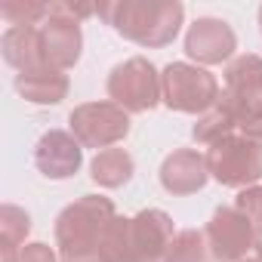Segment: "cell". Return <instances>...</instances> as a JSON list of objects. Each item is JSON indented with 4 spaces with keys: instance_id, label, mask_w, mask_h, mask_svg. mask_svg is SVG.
<instances>
[{
    "instance_id": "21",
    "label": "cell",
    "mask_w": 262,
    "mask_h": 262,
    "mask_svg": "<svg viewBox=\"0 0 262 262\" xmlns=\"http://www.w3.org/2000/svg\"><path fill=\"white\" fill-rule=\"evenodd\" d=\"M13 262H59V253H56L50 244L34 241V244H25V247L16 253Z\"/></svg>"
},
{
    "instance_id": "22",
    "label": "cell",
    "mask_w": 262,
    "mask_h": 262,
    "mask_svg": "<svg viewBox=\"0 0 262 262\" xmlns=\"http://www.w3.org/2000/svg\"><path fill=\"white\" fill-rule=\"evenodd\" d=\"M256 259L262 262V231H259V237H256Z\"/></svg>"
},
{
    "instance_id": "19",
    "label": "cell",
    "mask_w": 262,
    "mask_h": 262,
    "mask_svg": "<svg viewBox=\"0 0 262 262\" xmlns=\"http://www.w3.org/2000/svg\"><path fill=\"white\" fill-rule=\"evenodd\" d=\"M228 133H237L234 129V123H231V117L222 111V108H210L207 114H201L198 117V123L191 126V139L198 142V145H213V142H219V139H225Z\"/></svg>"
},
{
    "instance_id": "8",
    "label": "cell",
    "mask_w": 262,
    "mask_h": 262,
    "mask_svg": "<svg viewBox=\"0 0 262 262\" xmlns=\"http://www.w3.org/2000/svg\"><path fill=\"white\" fill-rule=\"evenodd\" d=\"M204 237H207V250L213 262H241L247 259L250 250H256L259 228L237 207H219L210 216Z\"/></svg>"
},
{
    "instance_id": "4",
    "label": "cell",
    "mask_w": 262,
    "mask_h": 262,
    "mask_svg": "<svg viewBox=\"0 0 262 262\" xmlns=\"http://www.w3.org/2000/svg\"><path fill=\"white\" fill-rule=\"evenodd\" d=\"M207 170L225 188H250L262 179V139L228 133L207 148Z\"/></svg>"
},
{
    "instance_id": "7",
    "label": "cell",
    "mask_w": 262,
    "mask_h": 262,
    "mask_svg": "<svg viewBox=\"0 0 262 262\" xmlns=\"http://www.w3.org/2000/svg\"><path fill=\"white\" fill-rule=\"evenodd\" d=\"M68 133L83 145V148H114L129 136V114L108 102H83L68 114Z\"/></svg>"
},
{
    "instance_id": "12",
    "label": "cell",
    "mask_w": 262,
    "mask_h": 262,
    "mask_svg": "<svg viewBox=\"0 0 262 262\" xmlns=\"http://www.w3.org/2000/svg\"><path fill=\"white\" fill-rule=\"evenodd\" d=\"M161 185L167 194L173 198H185L201 191L210 182V170H207V158L198 148H176L164 158L161 164Z\"/></svg>"
},
{
    "instance_id": "17",
    "label": "cell",
    "mask_w": 262,
    "mask_h": 262,
    "mask_svg": "<svg viewBox=\"0 0 262 262\" xmlns=\"http://www.w3.org/2000/svg\"><path fill=\"white\" fill-rule=\"evenodd\" d=\"M99 259L102 262H133V247H129V219L126 216H114L105 231H102V244H99Z\"/></svg>"
},
{
    "instance_id": "2",
    "label": "cell",
    "mask_w": 262,
    "mask_h": 262,
    "mask_svg": "<svg viewBox=\"0 0 262 262\" xmlns=\"http://www.w3.org/2000/svg\"><path fill=\"white\" fill-rule=\"evenodd\" d=\"M117 216L111 198L83 194L56 216V247L59 262H102L99 244L105 225Z\"/></svg>"
},
{
    "instance_id": "3",
    "label": "cell",
    "mask_w": 262,
    "mask_h": 262,
    "mask_svg": "<svg viewBox=\"0 0 262 262\" xmlns=\"http://www.w3.org/2000/svg\"><path fill=\"white\" fill-rule=\"evenodd\" d=\"M237 133L262 139V56H234L225 68V90L216 102Z\"/></svg>"
},
{
    "instance_id": "11",
    "label": "cell",
    "mask_w": 262,
    "mask_h": 262,
    "mask_svg": "<svg viewBox=\"0 0 262 262\" xmlns=\"http://www.w3.org/2000/svg\"><path fill=\"white\" fill-rule=\"evenodd\" d=\"M34 167L53 182L71 179L83 167V145L68 129H47L34 145Z\"/></svg>"
},
{
    "instance_id": "24",
    "label": "cell",
    "mask_w": 262,
    "mask_h": 262,
    "mask_svg": "<svg viewBox=\"0 0 262 262\" xmlns=\"http://www.w3.org/2000/svg\"><path fill=\"white\" fill-rule=\"evenodd\" d=\"M241 262H259V259H250V256H247V259H241Z\"/></svg>"
},
{
    "instance_id": "20",
    "label": "cell",
    "mask_w": 262,
    "mask_h": 262,
    "mask_svg": "<svg viewBox=\"0 0 262 262\" xmlns=\"http://www.w3.org/2000/svg\"><path fill=\"white\" fill-rule=\"evenodd\" d=\"M234 207L262 231V185H250V188H241L237 198H234Z\"/></svg>"
},
{
    "instance_id": "16",
    "label": "cell",
    "mask_w": 262,
    "mask_h": 262,
    "mask_svg": "<svg viewBox=\"0 0 262 262\" xmlns=\"http://www.w3.org/2000/svg\"><path fill=\"white\" fill-rule=\"evenodd\" d=\"M28 231H31V216L22 207H16V204L0 207V247H4V262L16 259V253L25 247Z\"/></svg>"
},
{
    "instance_id": "1",
    "label": "cell",
    "mask_w": 262,
    "mask_h": 262,
    "mask_svg": "<svg viewBox=\"0 0 262 262\" xmlns=\"http://www.w3.org/2000/svg\"><path fill=\"white\" fill-rule=\"evenodd\" d=\"M96 16L105 19L123 40L158 50L179 37L185 7L179 0H105L96 7Z\"/></svg>"
},
{
    "instance_id": "13",
    "label": "cell",
    "mask_w": 262,
    "mask_h": 262,
    "mask_svg": "<svg viewBox=\"0 0 262 262\" xmlns=\"http://www.w3.org/2000/svg\"><path fill=\"white\" fill-rule=\"evenodd\" d=\"M0 53H4L7 65H13L19 74H22V71L47 68L43 50H40V28H31V25L7 28L4 37H0Z\"/></svg>"
},
{
    "instance_id": "18",
    "label": "cell",
    "mask_w": 262,
    "mask_h": 262,
    "mask_svg": "<svg viewBox=\"0 0 262 262\" xmlns=\"http://www.w3.org/2000/svg\"><path fill=\"white\" fill-rule=\"evenodd\" d=\"M0 16L10 22V28H40L50 16V4H40V0H4L0 4Z\"/></svg>"
},
{
    "instance_id": "5",
    "label": "cell",
    "mask_w": 262,
    "mask_h": 262,
    "mask_svg": "<svg viewBox=\"0 0 262 262\" xmlns=\"http://www.w3.org/2000/svg\"><path fill=\"white\" fill-rule=\"evenodd\" d=\"M164 105L179 114H207L219 102V80L194 62H170L161 71Z\"/></svg>"
},
{
    "instance_id": "23",
    "label": "cell",
    "mask_w": 262,
    "mask_h": 262,
    "mask_svg": "<svg viewBox=\"0 0 262 262\" xmlns=\"http://www.w3.org/2000/svg\"><path fill=\"white\" fill-rule=\"evenodd\" d=\"M259 31H262V7H259Z\"/></svg>"
},
{
    "instance_id": "10",
    "label": "cell",
    "mask_w": 262,
    "mask_h": 262,
    "mask_svg": "<svg viewBox=\"0 0 262 262\" xmlns=\"http://www.w3.org/2000/svg\"><path fill=\"white\" fill-rule=\"evenodd\" d=\"M40 50H43V62L47 68L56 71H68L80 62V50H83V31L80 22L62 16L53 10L50 4V16L40 25Z\"/></svg>"
},
{
    "instance_id": "15",
    "label": "cell",
    "mask_w": 262,
    "mask_h": 262,
    "mask_svg": "<svg viewBox=\"0 0 262 262\" xmlns=\"http://www.w3.org/2000/svg\"><path fill=\"white\" fill-rule=\"evenodd\" d=\"M133 173H136V164L126 148H105V151H96V158L90 161V176L102 188H120L133 179Z\"/></svg>"
},
{
    "instance_id": "9",
    "label": "cell",
    "mask_w": 262,
    "mask_h": 262,
    "mask_svg": "<svg viewBox=\"0 0 262 262\" xmlns=\"http://www.w3.org/2000/svg\"><path fill=\"white\" fill-rule=\"evenodd\" d=\"M237 50V34L225 19H213V16H201L188 25L185 31V53L191 62H198L201 68L207 65H222L231 62Z\"/></svg>"
},
{
    "instance_id": "14",
    "label": "cell",
    "mask_w": 262,
    "mask_h": 262,
    "mask_svg": "<svg viewBox=\"0 0 262 262\" xmlns=\"http://www.w3.org/2000/svg\"><path fill=\"white\" fill-rule=\"evenodd\" d=\"M68 74L56 68H37L16 74V93L31 105H59L68 96Z\"/></svg>"
},
{
    "instance_id": "6",
    "label": "cell",
    "mask_w": 262,
    "mask_h": 262,
    "mask_svg": "<svg viewBox=\"0 0 262 262\" xmlns=\"http://www.w3.org/2000/svg\"><path fill=\"white\" fill-rule=\"evenodd\" d=\"M108 99L120 105L126 114H145L164 102L161 90V71L145 59L133 56L111 68L108 74Z\"/></svg>"
}]
</instances>
